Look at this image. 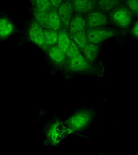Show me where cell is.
<instances>
[{"label": "cell", "instance_id": "cell-8", "mask_svg": "<svg viewBox=\"0 0 138 155\" xmlns=\"http://www.w3.org/2000/svg\"><path fill=\"white\" fill-rule=\"evenodd\" d=\"M57 11L61 18L63 30L68 32L71 21L75 15L72 2L69 1H63Z\"/></svg>", "mask_w": 138, "mask_h": 155}, {"label": "cell", "instance_id": "cell-15", "mask_svg": "<svg viewBox=\"0 0 138 155\" xmlns=\"http://www.w3.org/2000/svg\"><path fill=\"white\" fill-rule=\"evenodd\" d=\"M14 30V25L9 18L5 17L0 18V38L2 40L10 36Z\"/></svg>", "mask_w": 138, "mask_h": 155}, {"label": "cell", "instance_id": "cell-13", "mask_svg": "<svg viewBox=\"0 0 138 155\" xmlns=\"http://www.w3.org/2000/svg\"><path fill=\"white\" fill-rule=\"evenodd\" d=\"M99 51V45L89 42L82 50V53L89 63H93L97 60Z\"/></svg>", "mask_w": 138, "mask_h": 155}, {"label": "cell", "instance_id": "cell-10", "mask_svg": "<svg viewBox=\"0 0 138 155\" xmlns=\"http://www.w3.org/2000/svg\"><path fill=\"white\" fill-rule=\"evenodd\" d=\"M87 30V22L84 15L75 14L71 21L68 33L72 35L79 32Z\"/></svg>", "mask_w": 138, "mask_h": 155}, {"label": "cell", "instance_id": "cell-20", "mask_svg": "<svg viewBox=\"0 0 138 155\" xmlns=\"http://www.w3.org/2000/svg\"><path fill=\"white\" fill-rule=\"evenodd\" d=\"M33 5L35 10L49 12L52 10L50 0H36Z\"/></svg>", "mask_w": 138, "mask_h": 155}, {"label": "cell", "instance_id": "cell-6", "mask_svg": "<svg viewBox=\"0 0 138 155\" xmlns=\"http://www.w3.org/2000/svg\"><path fill=\"white\" fill-rule=\"evenodd\" d=\"M85 17L87 29L104 28L109 23V18L106 14L98 10H94Z\"/></svg>", "mask_w": 138, "mask_h": 155}, {"label": "cell", "instance_id": "cell-24", "mask_svg": "<svg viewBox=\"0 0 138 155\" xmlns=\"http://www.w3.org/2000/svg\"><path fill=\"white\" fill-rule=\"evenodd\" d=\"M99 155H106V154H99Z\"/></svg>", "mask_w": 138, "mask_h": 155}, {"label": "cell", "instance_id": "cell-5", "mask_svg": "<svg viewBox=\"0 0 138 155\" xmlns=\"http://www.w3.org/2000/svg\"><path fill=\"white\" fill-rule=\"evenodd\" d=\"M66 64L68 69L74 73L86 72L90 68V63L84 57L81 51L68 57Z\"/></svg>", "mask_w": 138, "mask_h": 155}, {"label": "cell", "instance_id": "cell-16", "mask_svg": "<svg viewBox=\"0 0 138 155\" xmlns=\"http://www.w3.org/2000/svg\"><path fill=\"white\" fill-rule=\"evenodd\" d=\"M119 4V1L115 0H101L97 2L96 7L99 11L103 13H111L113 11Z\"/></svg>", "mask_w": 138, "mask_h": 155}, {"label": "cell", "instance_id": "cell-22", "mask_svg": "<svg viewBox=\"0 0 138 155\" xmlns=\"http://www.w3.org/2000/svg\"><path fill=\"white\" fill-rule=\"evenodd\" d=\"M50 2L52 10H57L60 7L63 1H61V0H50Z\"/></svg>", "mask_w": 138, "mask_h": 155}, {"label": "cell", "instance_id": "cell-17", "mask_svg": "<svg viewBox=\"0 0 138 155\" xmlns=\"http://www.w3.org/2000/svg\"><path fill=\"white\" fill-rule=\"evenodd\" d=\"M71 36L73 41L76 45V47L81 51H82L85 47L86 46V45L89 43L87 31L79 32V33L72 35Z\"/></svg>", "mask_w": 138, "mask_h": 155}, {"label": "cell", "instance_id": "cell-14", "mask_svg": "<svg viewBox=\"0 0 138 155\" xmlns=\"http://www.w3.org/2000/svg\"><path fill=\"white\" fill-rule=\"evenodd\" d=\"M57 32L63 30L62 24L57 10H52L48 14L47 27Z\"/></svg>", "mask_w": 138, "mask_h": 155}, {"label": "cell", "instance_id": "cell-21", "mask_svg": "<svg viewBox=\"0 0 138 155\" xmlns=\"http://www.w3.org/2000/svg\"><path fill=\"white\" fill-rule=\"evenodd\" d=\"M126 5L133 15L138 16V0H129L126 2Z\"/></svg>", "mask_w": 138, "mask_h": 155}, {"label": "cell", "instance_id": "cell-2", "mask_svg": "<svg viewBox=\"0 0 138 155\" xmlns=\"http://www.w3.org/2000/svg\"><path fill=\"white\" fill-rule=\"evenodd\" d=\"M69 132L65 124L59 120H56L50 123L47 132L46 139L50 146H55L61 143L65 135Z\"/></svg>", "mask_w": 138, "mask_h": 155}, {"label": "cell", "instance_id": "cell-1", "mask_svg": "<svg viewBox=\"0 0 138 155\" xmlns=\"http://www.w3.org/2000/svg\"><path fill=\"white\" fill-rule=\"evenodd\" d=\"M94 115V112L89 109H78L69 116L64 124L69 132H80L89 127Z\"/></svg>", "mask_w": 138, "mask_h": 155}, {"label": "cell", "instance_id": "cell-4", "mask_svg": "<svg viewBox=\"0 0 138 155\" xmlns=\"http://www.w3.org/2000/svg\"><path fill=\"white\" fill-rule=\"evenodd\" d=\"M28 35L29 40L37 47L45 50L49 49V47L45 40L43 28L35 21L32 22L29 25Z\"/></svg>", "mask_w": 138, "mask_h": 155}, {"label": "cell", "instance_id": "cell-18", "mask_svg": "<svg viewBox=\"0 0 138 155\" xmlns=\"http://www.w3.org/2000/svg\"><path fill=\"white\" fill-rule=\"evenodd\" d=\"M45 40L49 48L51 47L56 46L58 41L59 32L52 30L49 28H43Z\"/></svg>", "mask_w": 138, "mask_h": 155}, {"label": "cell", "instance_id": "cell-12", "mask_svg": "<svg viewBox=\"0 0 138 155\" xmlns=\"http://www.w3.org/2000/svg\"><path fill=\"white\" fill-rule=\"evenodd\" d=\"M47 50L49 59L53 63L59 66H62L67 63L68 58L66 55L57 45L50 47Z\"/></svg>", "mask_w": 138, "mask_h": 155}, {"label": "cell", "instance_id": "cell-11", "mask_svg": "<svg viewBox=\"0 0 138 155\" xmlns=\"http://www.w3.org/2000/svg\"><path fill=\"white\" fill-rule=\"evenodd\" d=\"M74 42L72 40L71 35L68 31H61L59 32L58 41L57 46L60 48L64 54L67 55L71 47L73 46Z\"/></svg>", "mask_w": 138, "mask_h": 155}, {"label": "cell", "instance_id": "cell-19", "mask_svg": "<svg viewBox=\"0 0 138 155\" xmlns=\"http://www.w3.org/2000/svg\"><path fill=\"white\" fill-rule=\"evenodd\" d=\"M49 12L35 10V21L43 28L47 27V18Z\"/></svg>", "mask_w": 138, "mask_h": 155}, {"label": "cell", "instance_id": "cell-9", "mask_svg": "<svg viewBox=\"0 0 138 155\" xmlns=\"http://www.w3.org/2000/svg\"><path fill=\"white\" fill-rule=\"evenodd\" d=\"M71 2L75 14L84 16L94 11L97 5V2L93 0H75Z\"/></svg>", "mask_w": 138, "mask_h": 155}, {"label": "cell", "instance_id": "cell-3", "mask_svg": "<svg viewBox=\"0 0 138 155\" xmlns=\"http://www.w3.org/2000/svg\"><path fill=\"white\" fill-rule=\"evenodd\" d=\"M110 18L116 26L127 28L133 23V15L126 6H118L110 13Z\"/></svg>", "mask_w": 138, "mask_h": 155}, {"label": "cell", "instance_id": "cell-7", "mask_svg": "<svg viewBox=\"0 0 138 155\" xmlns=\"http://www.w3.org/2000/svg\"><path fill=\"white\" fill-rule=\"evenodd\" d=\"M89 42L99 45L114 36L115 32L107 28L90 29L87 30Z\"/></svg>", "mask_w": 138, "mask_h": 155}, {"label": "cell", "instance_id": "cell-23", "mask_svg": "<svg viewBox=\"0 0 138 155\" xmlns=\"http://www.w3.org/2000/svg\"><path fill=\"white\" fill-rule=\"evenodd\" d=\"M132 33L134 38L138 40V20L134 24L132 29Z\"/></svg>", "mask_w": 138, "mask_h": 155}]
</instances>
